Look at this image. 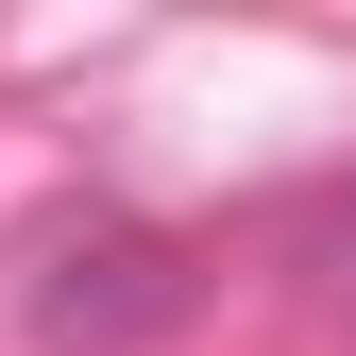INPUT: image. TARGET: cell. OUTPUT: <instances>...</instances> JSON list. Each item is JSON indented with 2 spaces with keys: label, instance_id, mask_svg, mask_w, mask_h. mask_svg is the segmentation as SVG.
Wrapping results in <instances>:
<instances>
[{
  "label": "cell",
  "instance_id": "1",
  "mask_svg": "<svg viewBox=\"0 0 356 356\" xmlns=\"http://www.w3.org/2000/svg\"><path fill=\"white\" fill-rule=\"evenodd\" d=\"M170 305H187V289H170V254H153V238H119V220H102V238H68V254H51V289H34V323L102 356V339H153Z\"/></svg>",
  "mask_w": 356,
  "mask_h": 356
}]
</instances>
